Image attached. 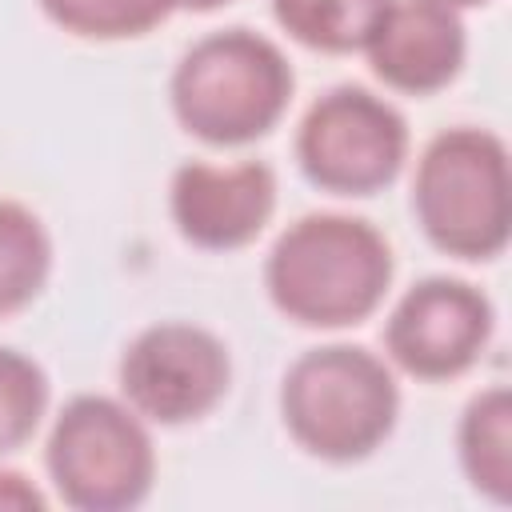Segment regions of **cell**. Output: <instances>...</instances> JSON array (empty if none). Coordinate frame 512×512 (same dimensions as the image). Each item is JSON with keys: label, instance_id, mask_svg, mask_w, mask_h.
Segmentation results:
<instances>
[{"label": "cell", "instance_id": "1", "mask_svg": "<svg viewBox=\"0 0 512 512\" xmlns=\"http://www.w3.org/2000/svg\"><path fill=\"white\" fill-rule=\"evenodd\" d=\"M392 284V248L360 216L308 212L292 220L268 260L272 304L304 328H344L372 316Z\"/></svg>", "mask_w": 512, "mask_h": 512}, {"label": "cell", "instance_id": "2", "mask_svg": "<svg viewBox=\"0 0 512 512\" xmlns=\"http://www.w3.org/2000/svg\"><path fill=\"white\" fill-rule=\"evenodd\" d=\"M400 392L392 368L360 344H324L292 360L280 380L288 436L320 460L352 464L372 456L396 428Z\"/></svg>", "mask_w": 512, "mask_h": 512}, {"label": "cell", "instance_id": "3", "mask_svg": "<svg viewBox=\"0 0 512 512\" xmlns=\"http://www.w3.org/2000/svg\"><path fill=\"white\" fill-rule=\"evenodd\" d=\"M292 64L284 52L248 28L200 36L172 68V112L204 144L260 140L288 108Z\"/></svg>", "mask_w": 512, "mask_h": 512}, {"label": "cell", "instance_id": "4", "mask_svg": "<svg viewBox=\"0 0 512 512\" xmlns=\"http://www.w3.org/2000/svg\"><path fill=\"white\" fill-rule=\"evenodd\" d=\"M412 212L424 236L460 260H492L512 228L508 148L484 128H448L416 160Z\"/></svg>", "mask_w": 512, "mask_h": 512}, {"label": "cell", "instance_id": "5", "mask_svg": "<svg viewBox=\"0 0 512 512\" xmlns=\"http://www.w3.org/2000/svg\"><path fill=\"white\" fill-rule=\"evenodd\" d=\"M44 460L52 488L76 512H128L156 476L144 416L112 396H72L52 420Z\"/></svg>", "mask_w": 512, "mask_h": 512}, {"label": "cell", "instance_id": "6", "mask_svg": "<svg viewBox=\"0 0 512 512\" xmlns=\"http://www.w3.org/2000/svg\"><path fill=\"white\" fill-rule=\"evenodd\" d=\"M408 156L404 116L360 84L328 88L296 128L304 176L340 196H372L396 180Z\"/></svg>", "mask_w": 512, "mask_h": 512}, {"label": "cell", "instance_id": "7", "mask_svg": "<svg viewBox=\"0 0 512 512\" xmlns=\"http://www.w3.org/2000/svg\"><path fill=\"white\" fill-rule=\"evenodd\" d=\"M232 384V360L216 332L188 320H160L132 336L120 356V392L152 424H192L208 416Z\"/></svg>", "mask_w": 512, "mask_h": 512}, {"label": "cell", "instance_id": "8", "mask_svg": "<svg viewBox=\"0 0 512 512\" xmlns=\"http://www.w3.org/2000/svg\"><path fill=\"white\" fill-rule=\"evenodd\" d=\"M492 320V304L476 284L428 276L392 304L384 348L388 360L416 380H452L480 360Z\"/></svg>", "mask_w": 512, "mask_h": 512}, {"label": "cell", "instance_id": "9", "mask_svg": "<svg viewBox=\"0 0 512 512\" xmlns=\"http://www.w3.org/2000/svg\"><path fill=\"white\" fill-rule=\"evenodd\" d=\"M168 208L176 232L208 252L244 248L276 208V176L260 160L208 164L188 160L172 172Z\"/></svg>", "mask_w": 512, "mask_h": 512}, {"label": "cell", "instance_id": "10", "mask_svg": "<svg viewBox=\"0 0 512 512\" xmlns=\"http://www.w3.org/2000/svg\"><path fill=\"white\" fill-rule=\"evenodd\" d=\"M464 20L440 0H392L364 44L372 72L396 92H436L464 64Z\"/></svg>", "mask_w": 512, "mask_h": 512}, {"label": "cell", "instance_id": "11", "mask_svg": "<svg viewBox=\"0 0 512 512\" xmlns=\"http://www.w3.org/2000/svg\"><path fill=\"white\" fill-rule=\"evenodd\" d=\"M456 444L472 488L504 504L512 496V396L504 384H492L468 400Z\"/></svg>", "mask_w": 512, "mask_h": 512}, {"label": "cell", "instance_id": "12", "mask_svg": "<svg viewBox=\"0 0 512 512\" xmlns=\"http://www.w3.org/2000/svg\"><path fill=\"white\" fill-rule=\"evenodd\" d=\"M392 0H272L280 28L320 52H364Z\"/></svg>", "mask_w": 512, "mask_h": 512}, {"label": "cell", "instance_id": "13", "mask_svg": "<svg viewBox=\"0 0 512 512\" xmlns=\"http://www.w3.org/2000/svg\"><path fill=\"white\" fill-rule=\"evenodd\" d=\"M52 268V240L40 216L16 200H0V316L32 304Z\"/></svg>", "mask_w": 512, "mask_h": 512}, {"label": "cell", "instance_id": "14", "mask_svg": "<svg viewBox=\"0 0 512 512\" xmlns=\"http://www.w3.org/2000/svg\"><path fill=\"white\" fill-rule=\"evenodd\" d=\"M52 24L88 40H124L156 28L176 4L172 0H40Z\"/></svg>", "mask_w": 512, "mask_h": 512}, {"label": "cell", "instance_id": "15", "mask_svg": "<svg viewBox=\"0 0 512 512\" xmlns=\"http://www.w3.org/2000/svg\"><path fill=\"white\" fill-rule=\"evenodd\" d=\"M44 408H48L44 368L16 348H0V456L32 440Z\"/></svg>", "mask_w": 512, "mask_h": 512}, {"label": "cell", "instance_id": "16", "mask_svg": "<svg viewBox=\"0 0 512 512\" xmlns=\"http://www.w3.org/2000/svg\"><path fill=\"white\" fill-rule=\"evenodd\" d=\"M0 508L4 512H40L44 496L20 472H0Z\"/></svg>", "mask_w": 512, "mask_h": 512}, {"label": "cell", "instance_id": "17", "mask_svg": "<svg viewBox=\"0 0 512 512\" xmlns=\"http://www.w3.org/2000/svg\"><path fill=\"white\" fill-rule=\"evenodd\" d=\"M176 8H192V12H208V8H220V4H228V0H172Z\"/></svg>", "mask_w": 512, "mask_h": 512}, {"label": "cell", "instance_id": "18", "mask_svg": "<svg viewBox=\"0 0 512 512\" xmlns=\"http://www.w3.org/2000/svg\"><path fill=\"white\" fill-rule=\"evenodd\" d=\"M440 4H448V8H476V4H488V0H440Z\"/></svg>", "mask_w": 512, "mask_h": 512}]
</instances>
